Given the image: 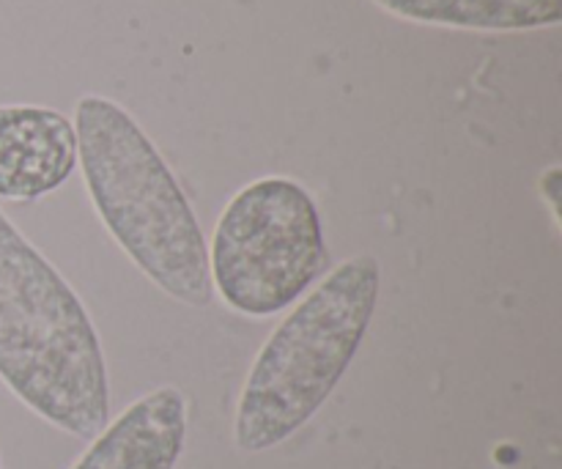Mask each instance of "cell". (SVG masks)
Segmentation results:
<instances>
[{
    "mask_svg": "<svg viewBox=\"0 0 562 469\" xmlns=\"http://www.w3.org/2000/svg\"><path fill=\"white\" fill-rule=\"evenodd\" d=\"M379 9L420 25L459 31H538L562 20V0H373Z\"/></svg>",
    "mask_w": 562,
    "mask_h": 469,
    "instance_id": "cell-7",
    "label": "cell"
},
{
    "mask_svg": "<svg viewBox=\"0 0 562 469\" xmlns=\"http://www.w3.org/2000/svg\"><path fill=\"white\" fill-rule=\"evenodd\" d=\"M324 267L322 212L300 181L263 176L225 203L212 236L209 275L231 311L274 316L294 305Z\"/></svg>",
    "mask_w": 562,
    "mask_h": 469,
    "instance_id": "cell-4",
    "label": "cell"
},
{
    "mask_svg": "<svg viewBox=\"0 0 562 469\" xmlns=\"http://www.w3.org/2000/svg\"><path fill=\"white\" fill-rule=\"evenodd\" d=\"M77 165L75 124L38 104H0V198L36 201Z\"/></svg>",
    "mask_w": 562,
    "mask_h": 469,
    "instance_id": "cell-5",
    "label": "cell"
},
{
    "mask_svg": "<svg viewBox=\"0 0 562 469\" xmlns=\"http://www.w3.org/2000/svg\"><path fill=\"white\" fill-rule=\"evenodd\" d=\"M184 437L187 399L165 384L108 423L71 469H176Z\"/></svg>",
    "mask_w": 562,
    "mask_h": 469,
    "instance_id": "cell-6",
    "label": "cell"
},
{
    "mask_svg": "<svg viewBox=\"0 0 562 469\" xmlns=\"http://www.w3.org/2000/svg\"><path fill=\"white\" fill-rule=\"evenodd\" d=\"M75 135L88 196L110 236L159 291L206 308L214 294L206 239L151 137L97 93L77 102Z\"/></svg>",
    "mask_w": 562,
    "mask_h": 469,
    "instance_id": "cell-2",
    "label": "cell"
},
{
    "mask_svg": "<svg viewBox=\"0 0 562 469\" xmlns=\"http://www.w3.org/2000/svg\"><path fill=\"white\" fill-rule=\"evenodd\" d=\"M0 379L27 406L80 439L110 417L108 366L80 297L0 212Z\"/></svg>",
    "mask_w": 562,
    "mask_h": 469,
    "instance_id": "cell-1",
    "label": "cell"
},
{
    "mask_svg": "<svg viewBox=\"0 0 562 469\" xmlns=\"http://www.w3.org/2000/svg\"><path fill=\"white\" fill-rule=\"evenodd\" d=\"M379 286L376 258L351 256L269 335L236 406V448L263 454L294 437L322 410L366 340Z\"/></svg>",
    "mask_w": 562,
    "mask_h": 469,
    "instance_id": "cell-3",
    "label": "cell"
}]
</instances>
